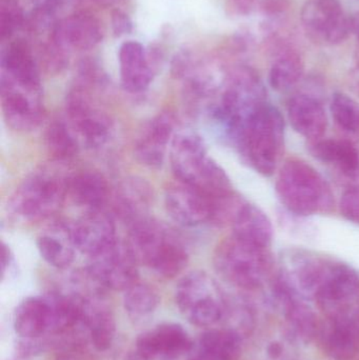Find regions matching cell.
Instances as JSON below:
<instances>
[{
	"label": "cell",
	"mask_w": 359,
	"mask_h": 360,
	"mask_svg": "<svg viewBox=\"0 0 359 360\" xmlns=\"http://www.w3.org/2000/svg\"><path fill=\"white\" fill-rule=\"evenodd\" d=\"M128 245L137 264L162 278L178 276L189 262L185 243L162 222L143 218L131 226Z\"/></svg>",
	"instance_id": "1"
},
{
	"label": "cell",
	"mask_w": 359,
	"mask_h": 360,
	"mask_svg": "<svg viewBox=\"0 0 359 360\" xmlns=\"http://www.w3.org/2000/svg\"><path fill=\"white\" fill-rule=\"evenodd\" d=\"M170 160L177 180L195 186L211 198L233 192L229 177L209 158L204 141L194 131L175 133L171 143Z\"/></svg>",
	"instance_id": "2"
},
{
	"label": "cell",
	"mask_w": 359,
	"mask_h": 360,
	"mask_svg": "<svg viewBox=\"0 0 359 360\" xmlns=\"http://www.w3.org/2000/svg\"><path fill=\"white\" fill-rule=\"evenodd\" d=\"M261 78L250 68L236 70L228 80L218 103L211 109L230 137L240 143L255 114L267 103Z\"/></svg>",
	"instance_id": "3"
},
{
	"label": "cell",
	"mask_w": 359,
	"mask_h": 360,
	"mask_svg": "<svg viewBox=\"0 0 359 360\" xmlns=\"http://www.w3.org/2000/svg\"><path fill=\"white\" fill-rule=\"evenodd\" d=\"M276 192L282 205L299 216L328 213L334 205L327 180L303 160L285 162L276 181Z\"/></svg>",
	"instance_id": "4"
},
{
	"label": "cell",
	"mask_w": 359,
	"mask_h": 360,
	"mask_svg": "<svg viewBox=\"0 0 359 360\" xmlns=\"http://www.w3.org/2000/svg\"><path fill=\"white\" fill-rule=\"evenodd\" d=\"M69 177L54 167L32 173L13 193L8 201V211L19 221L48 219L65 202Z\"/></svg>",
	"instance_id": "5"
},
{
	"label": "cell",
	"mask_w": 359,
	"mask_h": 360,
	"mask_svg": "<svg viewBox=\"0 0 359 360\" xmlns=\"http://www.w3.org/2000/svg\"><path fill=\"white\" fill-rule=\"evenodd\" d=\"M214 264L228 283L254 291L269 281L274 262L269 249L253 247L232 235L215 250Z\"/></svg>",
	"instance_id": "6"
},
{
	"label": "cell",
	"mask_w": 359,
	"mask_h": 360,
	"mask_svg": "<svg viewBox=\"0 0 359 360\" xmlns=\"http://www.w3.org/2000/svg\"><path fill=\"white\" fill-rule=\"evenodd\" d=\"M284 141V117L278 108L267 103L255 114L238 146L257 172L271 176L280 162Z\"/></svg>",
	"instance_id": "7"
},
{
	"label": "cell",
	"mask_w": 359,
	"mask_h": 360,
	"mask_svg": "<svg viewBox=\"0 0 359 360\" xmlns=\"http://www.w3.org/2000/svg\"><path fill=\"white\" fill-rule=\"evenodd\" d=\"M175 302L188 321L200 328L221 323L229 308L218 285L202 271H194L181 279L175 291Z\"/></svg>",
	"instance_id": "8"
},
{
	"label": "cell",
	"mask_w": 359,
	"mask_h": 360,
	"mask_svg": "<svg viewBox=\"0 0 359 360\" xmlns=\"http://www.w3.org/2000/svg\"><path fill=\"white\" fill-rule=\"evenodd\" d=\"M310 297L325 317L359 315V273L341 262H325Z\"/></svg>",
	"instance_id": "9"
},
{
	"label": "cell",
	"mask_w": 359,
	"mask_h": 360,
	"mask_svg": "<svg viewBox=\"0 0 359 360\" xmlns=\"http://www.w3.org/2000/svg\"><path fill=\"white\" fill-rule=\"evenodd\" d=\"M67 124L80 143L98 148L105 145L112 132L109 115L96 105L84 89L70 91L65 101Z\"/></svg>",
	"instance_id": "10"
},
{
	"label": "cell",
	"mask_w": 359,
	"mask_h": 360,
	"mask_svg": "<svg viewBox=\"0 0 359 360\" xmlns=\"http://www.w3.org/2000/svg\"><path fill=\"white\" fill-rule=\"evenodd\" d=\"M194 342L179 323H167L141 334L126 360H175L191 353Z\"/></svg>",
	"instance_id": "11"
},
{
	"label": "cell",
	"mask_w": 359,
	"mask_h": 360,
	"mask_svg": "<svg viewBox=\"0 0 359 360\" xmlns=\"http://www.w3.org/2000/svg\"><path fill=\"white\" fill-rule=\"evenodd\" d=\"M301 18L306 33L318 44H339L351 33L350 17L339 0H309Z\"/></svg>",
	"instance_id": "12"
},
{
	"label": "cell",
	"mask_w": 359,
	"mask_h": 360,
	"mask_svg": "<svg viewBox=\"0 0 359 360\" xmlns=\"http://www.w3.org/2000/svg\"><path fill=\"white\" fill-rule=\"evenodd\" d=\"M89 259L86 270L105 289L124 292L138 281V264L128 243L117 240Z\"/></svg>",
	"instance_id": "13"
},
{
	"label": "cell",
	"mask_w": 359,
	"mask_h": 360,
	"mask_svg": "<svg viewBox=\"0 0 359 360\" xmlns=\"http://www.w3.org/2000/svg\"><path fill=\"white\" fill-rule=\"evenodd\" d=\"M2 112L6 124L16 131L29 132L39 127L44 117L40 90H32L1 78Z\"/></svg>",
	"instance_id": "14"
},
{
	"label": "cell",
	"mask_w": 359,
	"mask_h": 360,
	"mask_svg": "<svg viewBox=\"0 0 359 360\" xmlns=\"http://www.w3.org/2000/svg\"><path fill=\"white\" fill-rule=\"evenodd\" d=\"M213 198L191 184L177 180L164 192V205L170 217L183 226L211 221Z\"/></svg>",
	"instance_id": "15"
},
{
	"label": "cell",
	"mask_w": 359,
	"mask_h": 360,
	"mask_svg": "<svg viewBox=\"0 0 359 360\" xmlns=\"http://www.w3.org/2000/svg\"><path fill=\"white\" fill-rule=\"evenodd\" d=\"M315 342L329 359H355L359 353V315L324 316Z\"/></svg>",
	"instance_id": "16"
},
{
	"label": "cell",
	"mask_w": 359,
	"mask_h": 360,
	"mask_svg": "<svg viewBox=\"0 0 359 360\" xmlns=\"http://www.w3.org/2000/svg\"><path fill=\"white\" fill-rule=\"evenodd\" d=\"M274 292L293 335L306 342L315 340L320 319L303 302L299 291L284 276H280L274 285Z\"/></svg>",
	"instance_id": "17"
},
{
	"label": "cell",
	"mask_w": 359,
	"mask_h": 360,
	"mask_svg": "<svg viewBox=\"0 0 359 360\" xmlns=\"http://www.w3.org/2000/svg\"><path fill=\"white\" fill-rule=\"evenodd\" d=\"M174 135V116L170 113L158 114L139 132L135 141V158L148 168L159 169Z\"/></svg>",
	"instance_id": "18"
},
{
	"label": "cell",
	"mask_w": 359,
	"mask_h": 360,
	"mask_svg": "<svg viewBox=\"0 0 359 360\" xmlns=\"http://www.w3.org/2000/svg\"><path fill=\"white\" fill-rule=\"evenodd\" d=\"M76 249L89 258L97 255L117 241L113 217L98 211L86 212L73 226Z\"/></svg>",
	"instance_id": "19"
},
{
	"label": "cell",
	"mask_w": 359,
	"mask_h": 360,
	"mask_svg": "<svg viewBox=\"0 0 359 360\" xmlns=\"http://www.w3.org/2000/svg\"><path fill=\"white\" fill-rule=\"evenodd\" d=\"M74 293L81 300L82 323L91 344L97 351L109 350L116 335V319L113 311L105 304L103 293Z\"/></svg>",
	"instance_id": "20"
},
{
	"label": "cell",
	"mask_w": 359,
	"mask_h": 360,
	"mask_svg": "<svg viewBox=\"0 0 359 360\" xmlns=\"http://www.w3.org/2000/svg\"><path fill=\"white\" fill-rule=\"evenodd\" d=\"M53 38L60 46L67 44L77 50H90L103 40V30L93 15L76 13L56 25Z\"/></svg>",
	"instance_id": "21"
},
{
	"label": "cell",
	"mask_w": 359,
	"mask_h": 360,
	"mask_svg": "<svg viewBox=\"0 0 359 360\" xmlns=\"http://www.w3.org/2000/svg\"><path fill=\"white\" fill-rule=\"evenodd\" d=\"M52 306L50 296H32L17 307L14 314V330L21 338L34 340L51 333Z\"/></svg>",
	"instance_id": "22"
},
{
	"label": "cell",
	"mask_w": 359,
	"mask_h": 360,
	"mask_svg": "<svg viewBox=\"0 0 359 360\" xmlns=\"http://www.w3.org/2000/svg\"><path fill=\"white\" fill-rule=\"evenodd\" d=\"M120 78L129 93H141L153 79V67L145 48L137 41H126L119 49Z\"/></svg>",
	"instance_id": "23"
},
{
	"label": "cell",
	"mask_w": 359,
	"mask_h": 360,
	"mask_svg": "<svg viewBox=\"0 0 359 360\" xmlns=\"http://www.w3.org/2000/svg\"><path fill=\"white\" fill-rule=\"evenodd\" d=\"M288 117L292 128L311 141H318L328 127L326 111L318 99L309 95L299 94L290 99Z\"/></svg>",
	"instance_id": "24"
},
{
	"label": "cell",
	"mask_w": 359,
	"mask_h": 360,
	"mask_svg": "<svg viewBox=\"0 0 359 360\" xmlns=\"http://www.w3.org/2000/svg\"><path fill=\"white\" fill-rule=\"evenodd\" d=\"M37 248L40 256L50 266L69 268L73 264L77 250L72 226L65 224H51L38 236Z\"/></svg>",
	"instance_id": "25"
},
{
	"label": "cell",
	"mask_w": 359,
	"mask_h": 360,
	"mask_svg": "<svg viewBox=\"0 0 359 360\" xmlns=\"http://www.w3.org/2000/svg\"><path fill=\"white\" fill-rule=\"evenodd\" d=\"M242 336L232 329L204 332L194 342L189 360H237L242 354Z\"/></svg>",
	"instance_id": "26"
},
{
	"label": "cell",
	"mask_w": 359,
	"mask_h": 360,
	"mask_svg": "<svg viewBox=\"0 0 359 360\" xmlns=\"http://www.w3.org/2000/svg\"><path fill=\"white\" fill-rule=\"evenodd\" d=\"M1 65L4 77L25 88L40 90L37 63L31 49L22 40H16L8 46L2 56Z\"/></svg>",
	"instance_id": "27"
},
{
	"label": "cell",
	"mask_w": 359,
	"mask_h": 360,
	"mask_svg": "<svg viewBox=\"0 0 359 360\" xmlns=\"http://www.w3.org/2000/svg\"><path fill=\"white\" fill-rule=\"evenodd\" d=\"M233 236L253 247L269 249L273 226L267 214L257 205L246 203L232 224Z\"/></svg>",
	"instance_id": "28"
},
{
	"label": "cell",
	"mask_w": 359,
	"mask_h": 360,
	"mask_svg": "<svg viewBox=\"0 0 359 360\" xmlns=\"http://www.w3.org/2000/svg\"><path fill=\"white\" fill-rule=\"evenodd\" d=\"M67 197L86 212L98 211L109 200V184L99 173L92 171L78 172L70 175Z\"/></svg>",
	"instance_id": "29"
},
{
	"label": "cell",
	"mask_w": 359,
	"mask_h": 360,
	"mask_svg": "<svg viewBox=\"0 0 359 360\" xmlns=\"http://www.w3.org/2000/svg\"><path fill=\"white\" fill-rule=\"evenodd\" d=\"M151 188L143 179H131L122 182L115 195L114 209L120 219L135 222L145 218V213L151 205Z\"/></svg>",
	"instance_id": "30"
},
{
	"label": "cell",
	"mask_w": 359,
	"mask_h": 360,
	"mask_svg": "<svg viewBox=\"0 0 359 360\" xmlns=\"http://www.w3.org/2000/svg\"><path fill=\"white\" fill-rule=\"evenodd\" d=\"M312 156L325 164L337 165L346 172H355L359 167V153L355 146L347 141H316L310 148Z\"/></svg>",
	"instance_id": "31"
},
{
	"label": "cell",
	"mask_w": 359,
	"mask_h": 360,
	"mask_svg": "<svg viewBox=\"0 0 359 360\" xmlns=\"http://www.w3.org/2000/svg\"><path fill=\"white\" fill-rule=\"evenodd\" d=\"M303 73V59L299 53L284 46L270 70V84L274 90L284 92L296 84Z\"/></svg>",
	"instance_id": "32"
},
{
	"label": "cell",
	"mask_w": 359,
	"mask_h": 360,
	"mask_svg": "<svg viewBox=\"0 0 359 360\" xmlns=\"http://www.w3.org/2000/svg\"><path fill=\"white\" fill-rule=\"evenodd\" d=\"M44 143L50 155L57 162H67L77 155L79 141L67 122L54 120L44 133Z\"/></svg>",
	"instance_id": "33"
},
{
	"label": "cell",
	"mask_w": 359,
	"mask_h": 360,
	"mask_svg": "<svg viewBox=\"0 0 359 360\" xmlns=\"http://www.w3.org/2000/svg\"><path fill=\"white\" fill-rule=\"evenodd\" d=\"M159 304V293L149 283L138 281L124 291V310L134 321H145L157 310Z\"/></svg>",
	"instance_id": "34"
},
{
	"label": "cell",
	"mask_w": 359,
	"mask_h": 360,
	"mask_svg": "<svg viewBox=\"0 0 359 360\" xmlns=\"http://www.w3.org/2000/svg\"><path fill=\"white\" fill-rule=\"evenodd\" d=\"M331 113L335 122L348 132L359 133V105L344 93H337L331 103Z\"/></svg>",
	"instance_id": "35"
},
{
	"label": "cell",
	"mask_w": 359,
	"mask_h": 360,
	"mask_svg": "<svg viewBox=\"0 0 359 360\" xmlns=\"http://www.w3.org/2000/svg\"><path fill=\"white\" fill-rule=\"evenodd\" d=\"M341 211L344 217L359 224V188H349L341 199Z\"/></svg>",
	"instance_id": "36"
},
{
	"label": "cell",
	"mask_w": 359,
	"mask_h": 360,
	"mask_svg": "<svg viewBox=\"0 0 359 360\" xmlns=\"http://www.w3.org/2000/svg\"><path fill=\"white\" fill-rule=\"evenodd\" d=\"M112 27L115 37L130 34L133 30V23L130 17L120 10H114L112 12Z\"/></svg>",
	"instance_id": "37"
},
{
	"label": "cell",
	"mask_w": 359,
	"mask_h": 360,
	"mask_svg": "<svg viewBox=\"0 0 359 360\" xmlns=\"http://www.w3.org/2000/svg\"><path fill=\"white\" fill-rule=\"evenodd\" d=\"M259 0H228V6L233 14L247 16L259 8Z\"/></svg>",
	"instance_id": "38"
},
{
	"label": "cell",
	"mask_w": 359,
	"mask_h": 360,
	"mask_svg": "<svg viewBox=\"0 0 359 360\" xmlns=\"http://www.w3.org/2000/svg\"><path fill=\"white\" fill-rule=\"evenodd\" d=\"M13 264V256L10 249L6 245H2L1 248V274L2 278L6 276V273L10 271Z\"/></svg>",
	"instance_id": "39"
},
{
	"label": "cell",
	"mask_w": 359,
	"mask_h": 360,
	"mask_svg": "<svg viewBox=\"0 0 359 360\" xmlns=\"http://www.w3.org/2000/svg\"><path fill=\"white\" fill-rule=\"evenodd\" d=\"M350 27H351V33L359 39V12L350 17Z\"/></svg>",
	"instance_id": "40"
},
{
	"label": "cell",
	"mask_w": 359,
	"mask_h": 360,
	"mask_svg": "<svg viewBox=\"0 0 359 360\" xmlns=\"http://www.w3.org/2000/svg\"><path fill=\"white\" fill-rule=\"evenodd\" d=\"M282 353V348L278 342H274L268 349V354L272 357V359H276V357L280 356Z\"/></svg>",
	"instance_id": "41"
},
{
	"label": "cell",
	"mask_w": 359,
	"mask_h": 360,
	"mask_svg": "<svg viewBox=\"0 0 359 360\" xmlns=\"http://www.w3.org/2000/svg\"><path fill=\"white\" fill-rule=\"evenodd\" d=\"M78 353H65V354H60L56 360H81L78 356Z\"/></svg>",
	"instance_id": "42"
},
{
	"label": "cell",
	"mask_w": 359,
	"mask_h": 360,
	"mask_svg": "<svg viewBox=\"0 0 359 360\" xmlns=\"http://www.w3.org/2000/svg\"><path fill=\"white\" fill-rule=\"evenodd\" d=\"M94 1L103 4V6H111V4H115L117 0H94Z\"/></svg>",
	"instance_id": "43"
},
{
	"label": "cell",
	"mask_w": 359,
	"mask_h": 360,
	"mask_svg": "<svg viewBox=\"0 0 359 360\" xmlns=\"http://www.w3.org/2000/svg\"><path fill=\"white\" fill-rule=\"evenodd\" d=\"M358 44V48H356V52H355V58L356 61H358V67L359 68V39Z\"/></svg>",
	"instance_id": "44"
}]
</instances>
